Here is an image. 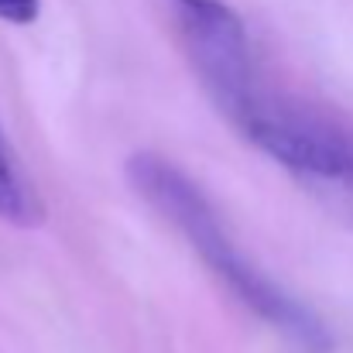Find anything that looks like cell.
<instances>
[{
  "mask_svg": "<svg viewBox=\"0 0 353 353\" xmlns=\"http://www.w3.org/2000/svg\"><path fill=\"white\" fill-rule=\"evenodd\" d=\"M210 100L268 158L295 175L353 182V137L323 114L264 86L254 65L210 86Z\"/></svg>",
  "mask_w": 353,
  "mask_h": 353,
  "instance_id": "obj_2",
  "label": "cell"
},
{
  "mask_svg": "<svg viewBox=\"0 0 353 353\" xmlns=\"http://www.w3.org/2000/svg\"><path fill=\"white\" fill-rule=\"evenodd\" d=\"M41 17V0H0V21L7 24H34Z\"/></svg>",
  "mask_w": 353,
  "mask_h": 353,
  "instance_id": "obj_4",
  "label": "cell"
},
{
  "mask_svg": "<svg viewBox=\"0 0 353 353\" xmlns=\"http://www.w3.org/2000/svg\"><path fill=\"white\" fill-rule=\"evenodd\" d=\"M127 182L165 223H172V230L199 254V261L257 319L278 330L302 353H330L333 340L326 326L236 247L216 206L179 165L154 151H141L127 161Z\"/></svg>",
  "mask_w": 353,
  "mask_h": 353,
  "instance_id": "obj_1",
  "label": "cell"
},
{
  "mask_svg": "<svg viewBox=\"0 0 353 353\" xmlns=\"http://www.w3.org/2000/svg\"><path fill=\"white\" fill-rule=\"evenodd\" d=\"M0 220L17 230H34L45 220L41 196H38L34 182L28 179L21 158L14 154V148L3 134V123H0Z\"/></svg>",
  "mask_w": 353,
  "mask_h": 353,
  "instance_id": "obj_3",
  "label": "cell"
}]
</instances>
